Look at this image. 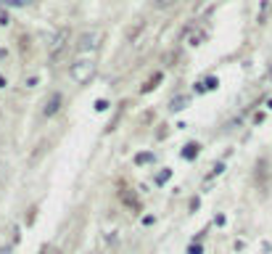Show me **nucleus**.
Masks as SVG:
<instances>
[{"mask_svg": "<svg viewBox=\"0 0 272 254\" xmlns=\"http://www.w3.org/2000/svg\"><path fill=\"white\" fill-rule=\"evenodd\" d=\"M92 74H96V59H92V56H82V59H77L69 67V77L77 82V85L88 82Z\"/></svg>", "mask_w": 272, "mask_h": 254, "instance_id": "f257e3e1", "label": "nucleus"}, {"mask_svg": "<svg viewBox=\"0 0 272 254\" xmlns=\"http://www.w3.org/2000/svg\"><path fill=\"white\" fill-rule=\"evenodd\" d=\"M100 43H103V30L100 27H92V30L80 35L77 48H80V53H96L100 48Z\"/></svg>", "mask_w": 272, "mask_h": 254, "instance_id": "f03ea898", "label": "nucleus"}, {"mask_svg": "<svg viewBox=\"0 0 272 254\" xmlns=\"http://www.w3.org/2000/svg\"><path fill=\"white\" fill-rule=\"evenodd\" d=\"M58 109H61V93H53L50 101H45V109L42 111H45V117H53Z\"/></svg>", "mask_w": 272, "mask_h": 254, "instance_id": "7ed1b4c3", "label": "nucleus"}, {"mask_svg": "<svg viewBox=\"0 0 272 254\" xmlns=\"http://www.w3.org/2000/svg\"><path fill=\"white\" fill-rule=\"evenodd\" d=\"M64 43H66V32H58V35H56L53 37V43H50V56H58L61 51H64Z\"/></svg>", "mask_w": 272, "mask_h": 254, "instance_id": "20e7f679", "label": "nucleus"}, {"mask_svg": "<svg viewBox=\"0 0 272 254\" xmlns=\"http://www.w3.org/2000/svg\"><path fill=\"white\" fill-rule=\"evenodd\" d=\"M185 106H188V96H177V98H172V103H170L172 111H182Z\"/></svg>", "mask_w": 272, "mask_h": 254, "instance_id": "39448f33", "label": "nucleus"}, {"mask_svg": "<svg viewBox=\"0 0 272 254\" xmlns=\"http://www.w3.org/2000/svg\"><path fill=\"white\" fill-rule=\"evenodd\" d=\"M185 159H193V156H198V143H188L185 146V151H182Z\"/></svg>", "mask_w": 272, "mask_h": 254, "instance_id": "423d86ee", "label": "nucleus"}, {"mask_svg": "<svg viewBox=\"0 0 272 254\" xmlns=\"http://www.w3.org/2000/svg\"><path fill=\"white\" fill-rule=\"evenodd\" d=\"M172 6V0H154V8L156 11H162V8H170Z\"/></svg>", "mask_w": 272, "mask_h": 254, "instance_id": "0eeeda50", "label": "nucleus"}, {"mask_svg": "<svg viewBox=\"0 0 272 254\" xmlns=\"http://www.w3.org/2000/svg\"><path fill=\"white\" fill-rule=\"evenodd\" d=\"M151 159H154V154H138L135 162H138V164H146V162H151Z\"/></svg>", "mask_w": 272, "mask_h": 254, "instance_id": "6e6552de", "label": "nucleus"}, {"mask_svg": "<svg viewBox=\"0 0 272 254\" xmlns=\"http://www.w3.org/2000/svg\"><path fill=\"white\" fill-rule=\"evenodd\" d=\"M172 172H170V169H164V172H158V177H156V183H164L166 180V177H170Z\"/></svg>", "mask_w": 272, "mask_h": 254, "instance_id": "1a4fd4ad", "label": "nucleus"}, {"mask_svg": "<svg viewBox=\"0 0 272 254\" xmlns=\"http://www.w3.org/2000/svg\"><path fill=\"white\" fill-rule=\"evenodd\" d=\"M204 88H206V90H212V88H217V80H214V77H209V80H206V82H204Z\"/></svg>", "mask_w": 272, "mask_h": 254, "instance_id": "9d476101", "label": "nucleus"}, {"mask_svg": "<svg viewBox=\"0 0 272 254\" xmlns=\"http://www.w3.org/2000/svg\"><path fill=\"white\" fill-rule=\"evenodd\" d=\"M201 40H204V32H198V35H193V37H190V45H198Z\"/></svg>", "mask_w": 272, "mask_h": 254, "instance_id": "9b49d317", "label": "nucleus"}, {"mask_svg": "<svg viewBox=\"0 0 272 254\" xmlns=\"http://www.w3.org/2000/svg\"><path fill=\"white\" fill-rule=\"evenodd\" d=\"M188 254H201V249L198 246H190V249H188Z\"/></svg>", "mask_w": 272, "mask_h": 254, "instance_id": "f8f14e48", "label": "nucleus"}, {"mask_svg": "<svg viewBox=\"0 0 272 254\" xmlns=\"http://www.w3.org/2000/svg\"><path fill=\"white\" fill-rule=\"evenodd\" d=\"M3 85H6V80H3V77H0V88H3Z\"/></svg>", "mask_w": 272, "mask_h": 254, "instance_id": "ddd939ff", "label": "nucleus"}]
</instances>
